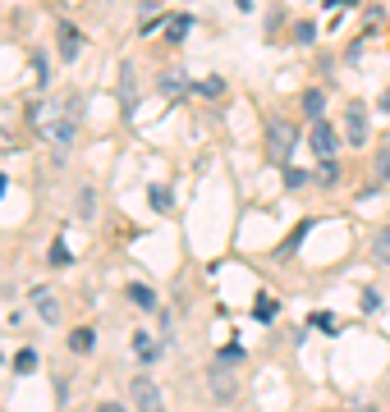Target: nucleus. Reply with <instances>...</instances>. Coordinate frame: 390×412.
I'll return each instance as SVG.
<instances>
[{
  "mask_svg": "<svg viewBox=\"0 0 390 412\" xmlns=\"http://www.w3.org/2000/svg\"><path fill=\"white\" fill-rule=\"evenodd\" d=\"M340 179V170L331 165V156H322V165H317V184H335Z\"/></svg>",
  "mask_w": 390,
  "mask_h": 412,
  "instance_id": "obj_17",
  "label": "nucleus"
},
{
  "mask_svg": "<svg viewBox=\"0 0 390 412\" xmlns=\"http://www.w3.org/2000/svg\"><path fill=\"white\" fill-rule=\"evenodd\" d=\"M308 138H312V152H317V156H335V129H331L326 120H317V124H312V133H308Z\"/></svg>",
  "mask_w": 390,
  "mask_h": 412,
  "instance_id": "obj_8",
  "label": "nucleus"
},
{
  "mask_svg": "<svg viewBox=\"0 0 390 412\" xmlns=\"http://www.w3.org/2000/svg\"><path fill=\"white\" fill-rule=\"evenodd\" d=\"M312 326H317V330H335V316H326V312H312Z\"/></svg>",
  "mask_w": 390,
  "mask_h": 412,
  "instance_id": "obj_26",
  "label": "nucleus"
},
{
  "mask_svg": "<svg viewBox=\"0 0 390 412\" xmlns=\"http://www.w3.org/2000/svg\"><path fill=\"white\" fill-rule=\"evenodd\" d=\"M129 303L143 307V312H152V307H156V293L147 289V284H129Z\"/></svg>",
  "mask_w": 390,
  "mask_h": 412,
  "instance_id": "obj_12",
  "label": "nucleus"
},
{
  "mask_svg": "<svg viewBox=\"0 0 390 412\" xmlns=\"http://www.w3.org/2000/svg\"><path fill=\"white\" fill-rule=\"evenodd\" d=\"M207 385H212V394H216L221 403H230L234 394H239V380H234V371H230V358L212 362V371H207Z\"/></svg>",
  "mask_w": 390,
  "mask_h": 412,
  "instance_id": "obj_3",
  "label": "nucleus"
},
{
  "mask_svg": "<svg viewBox=\"0 0 390 412\" xmlns=\"http://www.w3.org/2000/svg\"><path fill=\"white\" fill-rule=\"evenodd\" d=\"M294 37H299V42H312V37H317V28H312V23H299V28H294Z\"/></svg>",
  "mask_w": 390,
  "mask_h": 412,
  "instance_id": "obj_27",
  "label": "nucleus"
},
{
  "mask_svg": "<svg viewBox=\"0 0 390 412\" xmlns=\"http://www.w3.org/2000/svg\"><path fill=\"white\" fill-rule=\"evenodd\" d=\"M294 142H299V129L290 120H267V161L271 165H285L294 152Z\"/></svg>",
  "mask_w": 390,
  "mask_h": 412,
  "instance_id": "obj_2",
  "label": "nucleus"
},
{
  "mask_svg": "<svg viewBox=\"0 0 390 412\" xmlns=\"http://www.w3.org/2000/svg\"><path fill=\"white\" fill-rule=\"evenodd\" d=\"M28 124H33L37 133H42L46 142H51V147H60V152H65L69 142H74V115H69L65 110V101H37V106H28Z\"/></svg>",
  "mask_w": 390,
  "mask_h": 412,
  "instance_id": "obj_1",
  "label": "nucleus"
},
{
  "mask_svg": "<svg viewBox=\"0 0 390 412\" xmlns=\"http://www.w3.org/2000/svg\"><path fill=\"white\" fill-rule=\"evenodd\" d=\"M33 307H37V316H42V321H51V326H56L60 321V298H56V289H33Z\"/></svg>",
  "mask_w": 390,
  "mask_h": 412,
  "instance_id": "obj_6",
  "label": "nucleus"
},
{
  "mask_svg": "<svg viewBox=\"0 0 390 412\" xmlns=\"http://www.w3.org/2000/svg\"><path fill=\"white\" fill-rule=\"evenodd\" d=\"M381 110H386V115H390V87H386V92H381Z\"/></svg>",
  "mask_w": 390,
  "mask_h": 412,
  "instance_id": "obj_29",
  "label": "nucleus"
},
{
  "mask_svg": "<svg viewBox=\"0 0 390 412\" xmlns=\"http://www.w3.org/2000/svg\"><path fill=\"white\" fill-rule=\"evenodd\" d=\"M303 110H308L312 120H322V110H326V97L317 92V87H308V92H303Z\"/></svg>",
  "mask_w": 390,
  "mask_h": 412,
  "instance_id": "obj_13",
  "label": "nucleus"
},
{
  "mask_svg": "<svg viewBox=\"0 0 390 412\" xmlns=\"http://www.w3.org/2000/svg\"><path fill=\"white\" fill-rule=\"evenodd\" d=\"M0 152H19V120L5 106H0Z\"/></svg>",
  "mask_w": 390,
  "mask_h": 412,
  "instance_id": "obj_7",
  "label": "nucleus"
},
{
  "mask_svg": "<svg viewBox=\"0 0 390 412\" xmlns=\"http://www.w3.org/2000/svg\"><path fill=\"white\" fill-rule=\"evenodd\" d=\"M184 33H189V19H184V14L166 23V37H170V42H179V37H184Z\"/></svg>",
  "mask_w": 390,
  "mask_h": 412,
  "instance_id": "obj_20",
  "label": "nucleus"
},
{
  "mask_svg": "<svg viewBox=\"0 0 390 412\" xmlns=\"http://www.w3.org/2000/svg\"><path fill=\"white\" fill-rule=\"evenodd\" d=\"M134 348H138V358H143V362H152V358H156V348H152V339H147L143 330H138V335H134Z\"/></svg>",
  "mask_w": 390,
  "mask_h": 412,
  "instance_id": "obj_18",
  "label": "nucleus"
},
{
  "mask_svg": "<svg viewBox=\"0 0 390 412\" xmlns=\"http://www.w3.org/2000/svg\"><path fill=\"white\" fill-rule=\"evenodd\" d=\"M129 399H134V408H143V412H156V408H161V390H156L147 376H134V380H129Z\"/></svg>",
  "mask_w": 390,
  "mask_h": 412,
  "instance_id": "obj_4",
  "label": "nucleus"
},
{
  "mask_svg": "<svg viewBox=\"0 0 390 412\" xmlns=\"http://www.w3.org/2000/svg\"><path fill=\"white\" fill-rule=\"evenodd\" d=\"M69 261H74V257H69L65 239H56V243H51V266H69Z\"/></svg>",
  "mask_w": 390,
  "mask_h": 412,
  "instance_id": "obj_19",
  "label": "nucleus"
},
{
  "mask_svg": "<svg viewBox=\"0 0 390 412\" xmlns=\"http://www.w3.org/2000/svg\"><path fill=\"white\" fill-rule=\"evenodd\" d=\"M377 179H381V184H390V142L377 152Z\"/></svg>",
  "mask_w": 390,
  "mask_h": 412,
  "instance_id": "obj_16",
  "label": "nucleus"
},
{
  "mask_svg": "<svg viewBox=\"0 0 390 412\" xmlns=\"http://www.w3.org/2000/svg\"><path fill=\"white\" fill-rule=\"evenodd\" d=\"M161 92H166V97H184V92H189V78L179 74V69H170V74H161Z\"/></svg>",
  "mask_w": 390,
  "mask_h": 412,
  "instance_id": "obj_9",
  "label": "nucleus"
},
{
  "mask_svg": "<svg viewBox=\"0 0 390 412\" xmlns=\"http://www.w3.org/2000/svg\"><path fill=\"white\" fill-rule=\"evenodd\" d=\"M33 367H37V353H33V348H23L19 358H14V371H23V376H28Z\"/></svg>",
  "mask_w": 390,
  "mask_h": 412,
  "instance_id": "obj_21",
  "label": "nucleus"
},
{
  "mask_svg": "<svg viewBox=\"0 0 390 412\" xmlns=\"http://www.w3.org/2000/svg\"><path fill=\"white\" fill-rule=\"evenodd\" d=\"M271 316H276V298H262L257 303V321H271Z\"/></svg>",
  "mask_w": 390,
  "mask_h": 412,
  "instance_id": "obj_23",
  "label": "nucleus"
},
{
  "mask_svg": "<svg viewBox=\"0 0 390 412\" xmlns=\"http://www.w3.org/2000/svg\"><path fill=\"white\" fill-rule=\"evenodd\" d=\"M372 257H377L381 266H390V225L377 229V239H372Z\"/></svg>",
  "mask_w": 390,
  "mask_h": 412,
  "instance_id": "obj_11",
  "label": "nucleus"
},
{
  "mask_svg": "<svg viewBox=\"0 0 390 412\" xmlns=\"http://www.w3.org/2000/svg\"><path fill=\"white\" fill-rule=\"evenodd\" d=\"M363 307H368V312H377V307H381V293L368 289V293H363Z\"/></svg>",
  "mask_w": 390,
  "mask_h": 412,
  "instance_id": "obj_28",
  "label": "nucleus"
},
{
  "mask_svg": "<svg viewBox=\"0 0 390 412\" xmlns=\"http://www.w3.org/2000/svg\"><path fill=\"white\" fill-rule=\"evenodd\" d=\"M5 188H10V179H5V174H0V197H5Z\"/></svg>",
  "mask_w": 390,
  "mask_h": 412,
  "instance_id": "obj_31",
  "label": "nucleus"
},
{
  "mask_svg": "<svg viewBox=\"0 0 390 412\" xmlns=\"http://www.w3.org/2000/svg\"><path fill=\"white\" fill-rule=\"evenodd\" d=\"M120 97L134 101V65H120Z\"/></svg>",
  "mask_w": 390,
  "mask_h": 412,
  "instance_id": "obj_15",
  "label": "nucleus"
},
{
  "mask_svg": "<svg viewBox=\"0 0 390 412\" xmlns=\"http://www.w3.org/2000/svg\"><path fill=\"white\" fill-rule=\"evenodd\" d=\"M326 5H331V10H345V5H354V0H326Z\"/></svg>",
  "mask_w": 390,
  "mask_h": 412,
  "instance_id": "obj_30",
  "label": "nucleus"
},
{
  "mask_svg": "<svg viewBox=\"0 0 390 412\" xmlns=\"http://www.w3.org/2000/svg\"><path fill=\"white\" fill-rule=\"evenodd\" d=\"M303 184H308V174H303V170H285V188H303Z\"/></svg>",
  "mask_w": 390,
  "mask_h": 412,
  "instance_id": "obj_24",
  "label": "nucleus"
},
{
  "mask_svg": "<svg viewBox=\"0 0 390 412\" xmlns=\"http://www.w3.org/2000/svg\"><path fill=\"white\" fill-rule=\"evenodd\" d=\"M345 133H349V142H363L368 138V106H363V101H354V106L345 110Z\"/></svg>",
  "mask_w": 390,
  "mask_h": 412,
  "instance_id": "obj_5",
  "label": "nucleus"
},
{
  "mask_svg": "<svg viewBox=\"0 0 390 412\" xmlns=\"http://www.w3.org/2000/svg\"><path fill=\"white\" fill-rule=\"evenodd\" d=\"M78 46H83V37H78V28H69V23H60V51H65V60H74Z\"/></svg>",
  "mask_w": 390,
  "mask_h": 412,
  "instance_id": "obj_10",
  "label": "nucleus"
},
{
  "mask_svg": "<svg viewBox=\"0 0 390 412\" xmlns=\"http://www.w3.org/2000/svg\"><path fill=\"white\" fill-rule=\"evenodd\" d=\"M248 5H253V0H239V10H248Z\"/></svg>",
  "mask_w": 390,
  "mask_h": 412,
  "instance_id": "obj_32",
  "label": "nucleus"
},
{
  "mask_svg": "<svg viewBox=\"0 0 390 412\" xmlns=\"http://www.w3.org/2000/svg\"><path fill=\"white\" fill-rule=\"evenodd\" d=\"M69 348H74V353H88V348H92V330H88V326H78L74 335H69Z\"/></svg>",
  "mask_w": 390,
  "mask_h": 412,
  "instance_id": "obj_14",
  "label": "nucleus"
},
{
  "mask_svg": "<svg viewBox=\"0 0 390 412\" xmlns=\"http://www.w3.org/2000/svg\"><path fill=\"white\" fill-rule=\"evenodd\" d=\"M152 206H156V211H170V193H166V188H152Z\"/></svg>",
  "mask_w": 390,
  "mask_h": 412,
  "instance_id": "obj_25",
  "label": "nucleus"
},
{
  "mask_svg": "<svg viewBox=\"0 0 390 412\" xmlns=\"http://www.w3.org/2000/svg\"><path fill=\"white\" fill-rule=\"evenodd\" d=\"M198 92H202V97H221V92H225V83H221V78H202V83H198Z\"/></svg>",
  "mask_w": 390,
  "mask_h": 412,
  "instance_id": "obj_22",
  "label": "nucleus"
}]
</instances>
